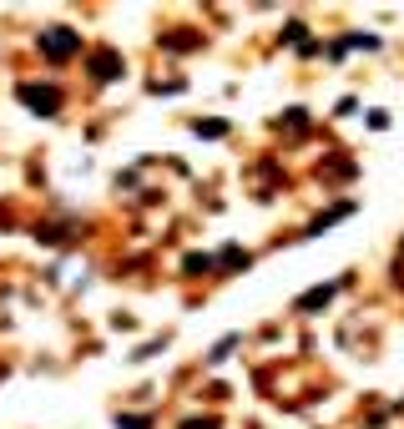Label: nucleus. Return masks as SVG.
Instances as JSON below:
<instances>
[{"label":"nucleus","instance_id":"nucleus-3","mask_svg":"<svg viewBox=\"0 0 404 429\" xmlns=\"http://www.w3.org/2000/svg\"><path fill=\"white\" fill-rule=\"evenodd\" d=\"M328 293H333V288H314V293L304 298V308H318V303H328Z\"/></svg>","mask_w":404,"mask_h":429},{"label":"nucleus","instance_id":"nucleus-1","mask_svg":"<svg viewBox=\"0 0 404 429\" xmlns=\"http://www.w3.org/2000/svg\"><path fill=\"white\" fill-rule=\"evenodd\" d=\"M46 46H51V56H71V51H76V36H71V31H46Z\"/></svg>","mask_w":404,"mask_h":429},{"label":"nucleus","instance_id":"nucleus-2","mask_svg":"<svg viewBox=\"0 0 404 429\" xmlns=\"http://www.w3.org/2000/svg\"><path fill=\"white\" fill-rule=\"evenodd\" d=\"M26 101H31V106H41V112H56V96H51V86H26Z\"/></svg>","mask_w":404,"mask_h":429}]
</instances>
